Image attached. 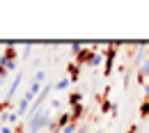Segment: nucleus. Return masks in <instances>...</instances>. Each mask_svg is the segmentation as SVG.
<instances>
[{"label":"nucleus","instance_id":"obj_1","mask_svg":"<svg viewBox=\"0 0 149 133\" xmlns=\"http://www.w3.org/2000/svg\"><path fill=\"white\" fill-rule=\"evenodd\" d=\"M51 124V115H48V110H44V113H39L35 119H30V129H28V133H39L44 126H48Z\"/></svg>","mask_w":149,"mask_h":133},{"label":"nucleus","instance_id":"obj_2","mask_svg":"<svg viewBox=\"0 0 149 133\" xmlns=\"http://www.w3.org/2000/svg\"><path fill=\"white\" fill-rule=\"evenodd\" d=\"M21 80H23V74H19V76L12 80V85H9V92H7V96H5L7 101H12V99H14V94H16V90H19V85H21Z\"/></svg>","mask_w":149,"mask_h":133},{"label":"nucleus","instance_id":"obj_3","mask_svg":"<svg viewBox=\"0 0 149 133\" xmlns=\"http://www.w3.org/2000/svg\"><path fill=\"white\" fill-rule=\"evenodd\" d=\"M0 67H5V71L9 74V71H14V69H16V60H7V57L0 55Z\"/></svg>","mask_w":149,"mask_h":133},{"label":"nucleus","instance_id":"obj_4","mask_svg":"<svg viewBox=\"0 0 149 133\" xmlns=\"http://www.w3.org/2000/svg\"><path fill=\"white\" fill-rule=\"evenodd\" d=\"M117 55V46H112L110 51H108V53H106V57H108V60H106V74H110V69H112V57Z\"/></svg>","mask_w":149,"mask_h":133},{"label":"nucleus","instance_id":"obj_5","mask_svg":"<svg viewBox=\"0 0 149 133\" xmlns=\"http://www.w3.org/2000/svg\"><path fill=\"white\" fill-rule=\"evenodd\" d=\"M2 57H7V60H16V57H19V53H16V48H14L12 44H9V46L5 48V53H2Z\"/></svg>","mask_w":149,"mask_h":133},{"label":"nucleus","instance_id":"obj_6","mask_svg":"<svg viewBox=\"0 0 149 133\" xmlns=\"http://www.w3.org/2000/svg\"><path fill=\"white\" fill-rule=\"evenodd\" d=\"M69 103H71V108L80 106V92H71V96H69Z\"/></svg>","mask_w":149,"mask_h":133},{"label":"nucleus","instance_id":"obj_7","mask_svg":"<svg viewBox=\"0 0 149 133\" xmlns=\"http://www.w3.org/2000/svg\"><path fill=\"white\" fill-rule=\"evenodd\" d=\"M69 85H71V80H69V78H62V80H57V83H55V90L62 92V90H67Z\"/></svg>","mask_w":149,"mask_h":133},{"label":"nucleus","instance_id":"obj_8","mask_svg":"<svg viewBox=\"0 0 149 133\" xmlns=\"http://www.w3.org/2000/svg\"><path fill=\"white\" fill-rule=\"evenodd\" d=\"M69 74H71V76H69V80H71V83H76L80 71H78V67H76V64H69Z\"/></svg>","mask_w":149,"mask_h":133},{"label":"nucleus","instance_id":"obj_9","mask_svg":"<svg viewBox=\"0 0 149 133\" xmlns=\"http://www.w3.org/2000/svg\"><path fill=\"white\" fill-rule=\"evenodd\" d=\"M140 117H142V119L149 117V99H145V101H142V106H140Z\"/></svg>","mask_w":149,"mask_h":133},{"label":"nucleus","instance_id":"obj_10","mask_svg":"<svg viewBox=\"0 0 149 133\" xmlns=\"http://www.w3.org/2000/svg\"><path fill=\"white\" fill-rule=\"evenodd\" d=\"M145 57H147V51H138L133 62H135V64H140V62H145Z\"/></svg>","mask_w":149,"mask_h":133},{"label":"nucleus","instance_id":"obj_11","mask_svg":"<svg viewBox=\"0 0 149 133\" xmlns=\"http://www.w3.org/2000/svg\"><path fill=\"white\" fill-rule=\"evenodd\" d=\"M76 129H78V124H76V122H71L69 126H64V129H62L60 133H76Z\"/></svg>","mask_w":149,"mask_h":133},{"label":"nucleus","instance_id":"obj_12","mask_svg":"<svg viewBox=\"0 0 149 133\" xmlns=\"http://www.w3.org/2000/svg\"><path fill=\"white\" fill-rule=\"evenodd\" d=\"M44 78H46V74H44V71H37V76H35V83H44Z\"/></svg>","mask_w":149,"mask_h":133},{"label":"nucleus","instance_id":"obj_13","mask_svg":"<svg viewBox=\"0 0 149 133\" xmlns=\"http://www.w3.org/2000/svg\"><path fill=\"white\" fill-rule=\"evenodd\" d=\"M129 133H138V126H131V129H129Z\"/></svg>","mask_w":149,"mask_h":133},{"label":"nucleus","instance_id":"obj_14","mask_svg":"<svg viewBox=\"0 0 149 133\" xmlns=\"http://www.w3.org/2000/svg\"><path fill=\"white\" fill-rule=\"evenodd\" d=\"M14 133H23V126H16V131Z\"/></svg>","mask_w":149,"mask_h":133}]
</instances>
